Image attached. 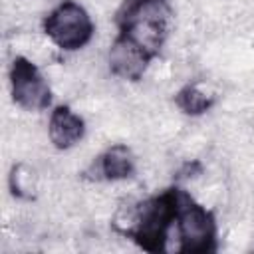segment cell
Segmentation results:
<instances>
[{"label":"cell","mask_w":254,"mask_h":254,"mask_svg":"<svg viewBox=\"0 0 254 254\" xmlns=\"http://www.w3.org/2000/svg\"><path fill=\"white\" fill-rule=\"evenodd\" d=\"M46 32L52 38V42L58 44L60 48L77 50L89 40L93 26L87 12L79 4L64 2L46 20Z\"/></svg>","instance_id":"6da1fadb"},{"label":"cell","mask_w":254,"mask_h":254,"mask_svg":"<svg viewBox=\"0 0 254 254\" xmlns=\"http://www.w3.org/2000/svg\"><path fill=\"white\" fill-rule=\"evenodd\" d=\"M12 91L14 101L28 111L42 109L50 101V87L44 77L32 67L30 62L18 60L12 69Z\"/></svg>","instance_id":"7a4b0ae2"},{"label":"cell","mask_w":254,"mask_h":254,"mask_svg":"<svg viewBox=\"0 0 254 254\" xmlns=\"http://www.w3.org/2000/svg\"><path fill=\"white\" fill-rule=\"evenodd\" d=\"M214 234V224L210 214L202 206H187L179 220V238L183 250L202 252L208 248Z\"/></svg>","instance_id":"3957f363"},{"label":"cell","mask_w":254,"mask_h":254,"mask_svg":"<svg viewBox=\"0 0 254 254\" xmlns=\"http://www.w3.org/2000/svg\"><path fill=\"white\" fill-rule=\"evenodd\" d=\"M111 71L123 79H137L145 73L147 52L131 38H121L111 46L109 52Z\"/></svg>","instance_id":"277c9868"},{"label":"cell","mask_w":254,"mask_h":254,"mask_svg":"<svg viewBox=\"0 0 254 254\" xmlns=\"http://www.w3.org/2000/svg\"><path fill=\"white\" fill-rule=\"evenodd\" d=\"M50 141L58 149H69L83 137V121L67 107H58L50 117Z\"/></svg>","instance_id":"5b68a950"},{"label":"cell","mask_w":254,"mask_h":254,"mask_svg":"<svg viewBox=\"0 0 254 254\" xmlns=\"http://www.w3.org/2000/svg\"><path fill=\"white\" fill-rule=\"evenodd\" d=\"M135 167V159L131 155V151L125 145H113L101 159L99 169L103 171V175L111 181H121L127 179L133 173Z\"/></svg>","instance_id":"8992f818"},{"label":"cell","mask_w":254,"mask_h":254,"mask_svg":"<svg viewBox=\"0 0 254 254\" xmlns=\"http://www.w3.org/2000/svg\"><path fill=\"white\" fill-rule=\"evenodd\" d=\"M171 20V10L165 0H141L133 10L131 22H141L147 26H155L167 32V24Z\"/></svg>","instance_id":"52a82bcc"},{"label":"cell","mask_w":254,"mask_h":254,"mask_svg":"<svg viewBox=\"0 0 254 254\" xmlns=\"http://www.w3.org/2000/svg\"><path fill=\"white\" fill-rule=\"evenodd\" d=\"M10 183H12V189H14V192L18 196H32L40 189L42 177H40L36 167L26 165V163H18L12 169Z\"/></svg>","instance_id":"ba28073f"},{"label":"cell","mask_w":254,"mask_h":254,"mask_svg":"<svg viewBox=\"0 0 254 254\" xmlns=\"http://www.w3.org/2000/svg\"><path fill=\"white\" fill-rule=\"evenodd\" d=\"M212 101V93L208 89H204L202 85H189L179 99V105L187 111V113H200L204 111Z\"/></svg>","instance_id":"9c48e42d"}]
</instances>
